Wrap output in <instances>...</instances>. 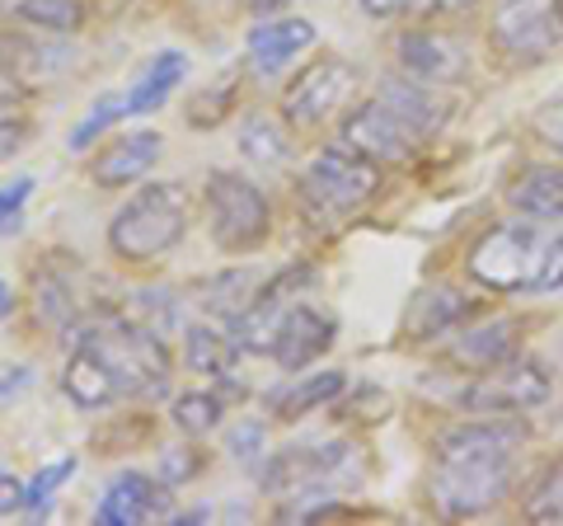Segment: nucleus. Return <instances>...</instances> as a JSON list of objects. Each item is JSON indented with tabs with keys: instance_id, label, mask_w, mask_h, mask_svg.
<instances>
[{
	"instance_id": "f257e3e1",
	"label": "nucleus",
	"mask_w": 563,
	"mask_h": 526,
	"mask_svg": "<svg viewBox=\"0 0 563 526\" xmlns=\"http://www.w3.org/2000/svg\"><path fill=\"white\" fill-rule=\"evenodd\" d=\"M470 277L488 292H536L550 296L563 287V231L544 226H488L465 259Z\"/></svg>"
},
{
	"instance_id": "f03ea898",
	"label": "nucleus",
	"mask_w": 563,
	"mask_h": 526,
	"mask_svg": "<svg viewBox=\"0 0 563 526\" xmlns=\"http://www.w3.org/2000/svg\"><path fill=\"white\" fill-rule=\"evenodd\" d=\"M192 202L184 184H141L109 221V250L122 263H155L188 235Z\"/></svg>"
},
{
	"instance_id": "7ed1b4c3",
	"label": "nucleus",
	"mask_w": 563,
	"mask_h": 526,
	"mask_svg": "<svg viewBox=\"0 0 563 526\" xmlns=\"http://www.w3.org/2000/svg\"><path fill=\"white\" fill-rule=\"evenodd\" d=\"M380 188V165L366 161L347 142L324 146L301 174V207L314 226H339L343 217L362 212Z\"/></svg>"
},
{
	"instance_id": "20e7f679",
	"label": "nucleus",
	"mask_w": 563,
	"mask_h": 526,
	"mask_svg": "<svg viewBox=\"0 0 563 526\" xmlns=\"http://www.w3.org/2000/svg\"><path fill=\"white\" fill-rule=\"evenodd\" d=\"M517 451H493V456H432V480L428 498L442 517H479L493 513L507 489L517 480Z\"/></svg>"
},
{
	"instance_id": "39448f33",
	"label": "nucleus",
	"mask_w": 563,
	"mask_h": 526,
	"mask_svg": "<svg viewBox=\"0 0 563 526\" xmlns=\"http://www.w3.org/2000/svg\"><path fill=\"white\" fill-rule=\"evenodd\" d=\"M80 343H90V348H99V353L109 358V366L122 381V395L161 399L169 391V348L161 339V329H151L146 320L103 315V320Z\"/></svg>"
},
{
	"instance_id": "423d86ee",
	"label": "nucleus",
	"mask_w": 563,
	"mask_h": 526,
	"mask_svg": "<svg viewBox=\"0 0 563 526\" xmlns=\"http://www.w3.org/2000/svg\"><path fill=\"white\" fill-rule=\"evenodd\" d=\"M202 207H207V231L225 254H254L273 235V207L263 198V188L235 169L207 174Z\"/></svg>"
},
{
	"instance_id": "0eeeda50",
	"label": "nucleus",
	"mask_w": 563,
	"mask_h": 526,
	"mask_svg": "<svg viewBox=\"0 0 563 526\" xmlns=\"http://www.w3.org/2000/svg\"><path fill=\"white\" fill-rule=\"evenodd\" d=\"M488 43L512 66L550 62L563 47V0H498L488 20Z\"/></svg>"
},
{
	"instance_id": "6e6552de",
	"label": "nucleus",
	"mask_w": 563,
	"mask_h": 526,
	"mask_svg": "<svg viewBox=\"0 0 563 526\" xmlns=\"http://www.w3.org/2000/svg\"><path fill=\"white\" fill-rule=\"evenodd\" d=\"M357 85H362L357 66L329 52V57L310 62L306 72H296V80L282 90V118L296 122V128H320V122H329L357 99Z\"/></svg>"
},
{
	"instance_id": "1a4fd4ad",
	"label": "nucleus",
	"mask_w": 563,
	"mask_h": 526,
	"mask_svg": "<svg viewBox=\"0 0 563 526\" xmlns=\"http://www.w3.org/2000/svg\"><path fill=\"white\" fill-rule=\"evenodd\" d=\"M550 372L536 358H507L498 366H484L465 385L461 405L474 414H531L550 399Z\"/></svg>"
},
{
	"instance_id": "9d476101",
	"label": "nucleus",
	"mask_w": 563,
	"mask_h": 526,
	"mask_svg": "<svg viewBox=\"0 0 563 526\" xmlns=\"http://www.w3.org/2000/svg\"><path fill=\"white\" fill-rule=\"evenodd\" d=\"M339 142H347L352 151H362L366 161H376V165H404L418 151L422 136L385 99H372V103H357V109L343 118Z\"/></svg>"
},
{
	"instance_id": "9b49d317",
	"label": "nucleus",
	"mask_w": 563,
	"mask_h": 526,
	"mask_svg": "<svg viewBox=\"0 0 563 526\" xmlns=\"http://www.w3.org/2000/svg\"><path fill=\"white\" fill-rule=\"evenodd\" d=\"M399 66L422 85H461L470 80V47L455 33L409 29L399 39Z\"/></svg>"
},
{
	"instance_id": "f8f14e48",
	"label": "nucleus",
	"mask_w": 563,
	"mask_h": 526,
	"mask_svg": "<svg viewBox=\"0 0 563 526\" xmlns=\"http://www.w3.org/2000/svg\"><path fill=\"white\" fill-rule=\"evenodd\" d=\"M333 335H339V325H333L329 310L310 302H291L287 320H282V335L273 343V358L282 372H306V366H314L333 348Z\"/></svg>"
},
{
	"instance_id": "ddd939ff",
	"label": "nucleus",
	"mask_w": 563,
	"mask_h": 526,
	"mask_svg": "<svg viewBox=\"0 0 563 526\" xmlns=\"http://www.w3.org/2000/svg\"><path fill=\"white\" fill-rule=\"evenodd\" d=\"M155 161H161V132L141 128V132H128V136H113V142L90 161V184L132 188L155 169Z\"/></svg>"
},
{
	"instance_id": "4468645a",
	"label": "nucleus",
	"mask_w": 563,
	"mask_h": 526,
	"mask_svg": "<svg viewBox=\"0 0 563 526\" xmlns=\"http://www.w3.org/2000/svg\"><path fill=\"white\" fill-rule=\"evenodd\" d=\"M526 442V428L517 424V414H479L465 424L446 428L437 437L432 456H493V451H517Z\"/></svg>"
},
{
	"instance_id": "2eb2a0df",
	"label": "nucleus",
	"mask_w": 563,
	"mask_h": 526,
	"mask_svg": "<svg viewBox=\"0 0 563 526\" xmlns=\"http://www.w3.org/2000/svg\"><path fill=\"white\" fill-rule=\"evenodd\" d=\"M62 395L76 409L95 414V409H109L113 399H122V381H118V372L109 366V358H103L99 348L80 343L76 353H70V362H66V372H62Z\"/></svg>"
},
{
	"instance_id": "dca6fc26",
	"label": "nucleus",
	"mask_w": 563,
	"mask_h": 526,
	"mask_svg": "<svg viewBox=\"0 0 563 526\" xmlns=\"http://www.w3.org/2000/svg\"><path fill=\"white\" fill-rule=\"evenodd\" d=\"M310 43H314V24L287 14V20H263V24H254L244 52H250V66H254L258 76H277L282 66H291Z\"/></svg>"
},
{
	"instance_id": "f3484780",
	"label": "nucleus",
	"mask_w": 563,
	"mask_h": 526,
	"mask_svg": "<svg viewBox=\"0 0 563 526\" xmlns=\"http://www.w3.org/2000/svg\"><path fill=\"white\" fill-rule=\"evenodd\" d=\"M474 315V302L461 292V287H422L413 302H409V315H404V335L409 339H442V335H455L465 320Z\"/></svg>"
},
{
	"instance_id": "a211bd4d",
	"label": "nucleus",
	"mask_w": 563,
	"mask_h": 526,
	"mask_svg": "<svg viewBox=\"0 0 563 526\" xmlns=\"http://www.w3.org/2000/svg\"><path fill=\"white\" fill-rule=\"evenodd\" d=\"M161 507H169V498L151 475H118L109 489H103V498L95 507V522H103V526H136V522H151Z\"/></svg>"
},
{
	"instance_id": "6ab92c4d",
	"label": "nucleus",
	"mask_w": 563,
	"mask_h": 526,
	"mask_svg": "<svg viewBox=\"0 0 563 526\" xmlns=\"http://www.w3.org/2000/svg\"><path fill=\"white\" fill-rule=\"evenodd\" d=\"M517 348H521V320L498 315V320H484V325L465 329V335L451 343V362L470 366V372H484V366H498L507 358H517Z\"/></svg>"
},
{
	"instance_id": "aec40b11",
	"label": "nucleus",
	"mask_w": 563,
	"mask_h": 526,
	"mask_svg": "<svg viewBox=\"0 0 563 526\" xmlns=\"http://www.w3.org/2000/svg\"><path fill=\"white\" fill-rule=\"evenodd\" d=\"M507 207L536 221H563V165H526L507 184Z\"/></svg>"
},
{
	"instance_id": "412c9836",
	"label": "nucleus",
	"mask_w": 563,
	"mask_h": 526,
	"mask_svg": "<svg viewBox=\"0 0 563 526\" xmlns=\"http://www.w3.org/2000/svg\"><path fill=\"white\" fill-rule=\"evenodd\" d=\"M188 76V57L179 47L174 52H161V57H151V66L132 80V90L122 95V103H128V118H141V113H155L161 103H169V95L184 85Z\"/></svg>"
},
{
	"instance_id": "4be33fe9",
	"label": "nucleus",
	"mask_w": 563,
	"mask_h": 526,
	"mask_svg": "<svg viewBox=\"0 0 563 526\" xmlns=\"http://www.w3.org/2000/svg\"><path fill=\"white\" fill-rule=\"evenodd\" d=\"M240 343L217 325H184V366L207 381H231Z\"/></svg>"
},
{
	"instance_id": "5701e85b",
	"label": "nucleus",
	"mask_w": 563,
	"mask_h": 526,
	"mask_svg": "<svg viewBox=\"0 0 563 526\" xmlns=\"http://www.w3.org/2000/svg\"><path fill=\"white\" fill-rule=\"evenodd\" d=\"M347 391V376L343 372H301L291 385H282V391L268 399L277 418H301L310 409H324L333 405Z\"/></svg>"
},
{
	"instance_id": "b1692460",
	"label": "nucleus",
	"mask_w": 563,
	"mask_h": 526,
	"mask_svg": "<svg viewBox=\"0 0 563 526\" xmlns=\"http://www.w3.org/2000/svg\"><path fill=\"white\" fill-rule=\"evenodd\" d=\"M380 99L390 103V109H395L404 122H409L418 136L442 132V122H446V103L432 99V90H428L422 80H385V85H380Z\"/></svg>"
},
{
	"instance_id": "393cba45",
	"label": "nucleus",
	"mask_w": 563,
	"mask_h": 526,
	"mask_svg": "<svg viewBox=\"0 0 563 526\" xmlns=\"http://www.w3.org/2000/svg\"><path fill=\"white\" fill-rule=\"evenodd\" d=\"M33 315H38L43 329H70L80 320V296L70 292L66 277L43 269L38 277H33Z\"/></svg>"
},
{
	"instance_id": "a878e982",
	"label": "nucleus",
	"mask_w": 563,
	"mask_h": 526,
	"mask_svg": "<svg viewBox=\"0 0 563 526\" xmlns=\"http://www.w3.org/2000/svg\"><path fill=\"white\" fill-rule=\"evenodd\" d=\"M10 14L29 29H43V33H76L85 24V6L80 0H10Z\"/></svg>"
},
{
	"instance_id": "bb28decb",
	"label": "nucleus",
	"mask_w": 563,
	"mask_h": 526,
	"mask_svg": "<svg viewBox=\"0 0 563 526\" xmlns=\"http://www.w3.org/2000/svg\"><path fill=\"white\" fill-rule=\"evenodd\" d=\"M169 418L179 424V432L207 437L225 424V395L221 391H184V395H174Z\"/></svg>"
},
{
	"instance_id": "cd10ccee",
	"label": "nucleus",
	"mask_w": 563,
	"mask_h": 526,
	"mask_svg": "<svg viewBox=\"0 0 563 526\" xmlns=\"http://www.w3.org/2000/svg\"><path fill=\"white\" fill-rule=\"evenodd\" d=\"M240 151H244V161H254V165H282L291 155V142L273 118H244Z\"/></svg>"
},
{
	"instance_id": "c85d7f7f",
	"label": "nucleus",
	"mask_w": 563,
	"mask_h": 526,
	"mask_svg": "<svg viewBox=\"0 0 563 526\" xmlns=\"http://www.w3.org/2000/svg\"><path fill=\"white\" fill-rule=\"evenodd\" d=\"M258 287H263V283H258L254 273H244V269H231V273H217V277H211L202 302H207L211 310H217L221 320H235V315H240L244 306L254 302V292H258Z\"/></svg>"
},
{
	"instance_id": "c756f323",
	"label": "nucleus",
	"mask_w": 563,
	"mask_h": 526,
	"mask_svg": "<svg viewBox=\"0 0 563 526\" xmlns=\"http://www.w3.org/2000/svg\"><path fill=\"white\" fill-rule=\"evenodd\" d=\"M526 517L531 522H563V456L536 480L531 494H526Z\"/></svg>"
},
{
	"instance_id": "7c9ffc66",
	"label": "nucleus",
	"mask_w": 563,
	"mask_h": 526,
	"mask_svg": "<svg viewBox=\"0 0 563 526\" xmlns=\"http://www.w3.org/2000/svg\"><path fill=\"white\" fill-rule=\"evenodd\" d=\"M122 113H128V103H122L118 95L99 99V103H95V113H85V118L76 122V128H70V151H90L95 136H99V132H109Z\"/></svg>"
},
{
	"instance_id": "2f4dec72",
	"label": "nucleus",
	"mask_w": 563,
	"mask_h": 526,
	"mask_svg": "<svg viewBox=\"0 0 563 526\" xmlns=\"http://www.w3.org/2000/svg\"><path fill=\"white\" fill-rule=\"evenodd\" d=\"M263 447H268V428L258 424V418H244V424H235L231 432H225V451H231V461L258 470L263 465Z\"/></svg>"
},
{
	"instance_id": "473e14b6",
	"label": "nucleus",
	"mask_w": 563,
	"mask_h": 526,
	"mask_svg": "<svg viewBox=\"0 0 563 526\" xmlns=\"http://www.w3.org/2000/svg\"><path fill=\"white\" fill-rule=\"evenodd\" d=\"M76 475V456H62L57 465H43L38 475L29 480V498H24V513H43V507L57 498V489Z\"/></svg>"
},
{
	"instance_id": "72a5a7b5",
	"label": "nucleus",
	"mask_w": 563,
	"mask_h": 526,
	"mask_svg": "<svg viewBox=\"0 0 563 526\" xmlns=\"http://www.w3.org/2000/svg\"><path fill=\"white\" fill-rule=\"evenodd\" d=\"M33 188H38L33 174H20V179L0 184V235H14L24 226V207L33 198Z\"/></svg>"
},
{
	"instance_id": "f704fd0d",
	"label": "nucleus",
	"mask_w": 563,
	"mask_h": 526,
	"mask_svg": "<svg viewBox=\"0 0 563 526\" xmlns=\"http://www.w3.org/2000/svg\"><path fill=\"white\" fill-rule=\"evenodd\" d=\"M165 292H136V310H141V320H146L151 329H161V335H169V329H179L184 325V306H179V296L169 292V302H161Z\"/></svg>"
},
{
	"instance_id": "c9c22d12",
	"label": "nucleus",
	"mask_w": 563,
	"mask_h": 526,
	"mask_svg": "<svg viewBox=\"0 0 563 526\" xmlns=\"http://www.w3.org/2000/svg\"><path fill=\"white\" fill-rule=\"evenodd\" d=\"M24 136H29V122L0 109V161H10V155L24 146Z\"/></svg>"
},
{
	"instance_id": "e433bc0d",
	"label": "nucleus",
	"mask_w": 563,
	"mask_h": 526,
	"mask_svg": "<svg viewBox=\"0 0 563 526\" xmlns=\"http://www.w3.org/2000/svg\"><path fill=\"white\" fill-rule=\"evenodd\" d=\"M24 498H29V480L5 475V470H0V517L24 513Z\"/></svg>"
},
{
	"instance_id": "4c0bfd02",
	"label": "nucleus",
	"mask_w": 563,
	"mask_h": 526,
	"mask_svg": "<svg viewBox=\"0 0 563 526\" xmlns=\"http://www.w3.org/2000/svg\"><path fill=\"white\" fill-rule=\"evenodd\" d=\"M29 95V85L20 72H10V66H0V109H20Z\"/></svg>"
},
{
	"instance_id": "58836bf2",
	"label": "nucleus",
	"mask_w": 563,
	"mask_h": 526,
	"mask_svg": "<svg viewBox=\"0 0 563 526\" xmlns=\"http://www.w3.org/2000/svg\"><path fill=\"white\" fill-rule=\"evenodd\" d=\"M479 0H418V10L428 14V20H451V14H470Z\"/></svg>"
},
{
	"instance_id": "ea45409f",
	"label": "nucleus",
	"mask_w": 563,
	"mask_h": 526,
	"mask_svg": "<svg viewBox=\"0 0 563 526\" xmlns=\"http://www.w3.org/2000/svg\"><path fill=\"white\" fill-rule=\"evenodd\" d=\"M357 6L372 14V20H395V14H404V10H413L418 0H357Z\"/></svg>"
},
{
	"instance_id": "a19ab883",
	"label": "nucleus",
	"mask_w": 563,
	"mask_h": 526,
	"mask_svg": "<svg viewBox=\"0 0 563 526\" xmlns=\"http://www.w3.org/2000/svg\"><path fill=\"white\" fill-rule=\"evenodd\" d=\"M282 6L287 0H244V10H254V14H282Z\"/></svg>"
},
{
	"instance_id": "79ce46f5",
	"label": "nucleus",
	"mask_w": 563,
	"mask_h": 526,
	"mask_svg": "<svg viewBox=\"0 0 563 526\" xmlns=\"http://www.w3.org/2000/svg\"><path fill=\"white\" fill-rule=\"evenodd\" d=\"M5 315H14V287L0 277V320H5Z\"/></svg>"
}]
</instances>
